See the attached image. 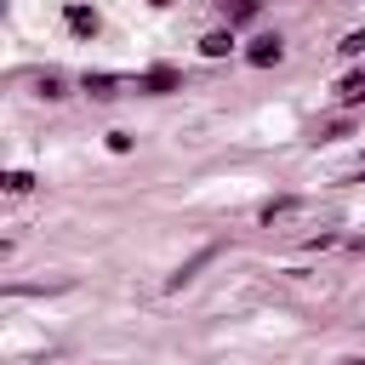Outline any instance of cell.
<instances>
[{"instance_id":"obj_10","label":"cell","mask_w":365,"mask_h":365,"mask_svg":"<svg viewBox=\"0 0 365 365\" xmlns=\"http://www.w3.org/2000/svg\"><path fill=\"white\" fill-rule=\"evenodd\" d=\"M29 188H34L29 171H6V194H29Z\"/></svg>"},{"instance_id":"obj_5","label":"cell","mask_w":365,"mask_h":365,"mask_svg":"<svg viewBox=\"0 0 365 365\" xmlns=\"http://www.w3.org/2000/svg\"><path fill=\"white\" fill-rule=\"evenodd\" d=\"M137 86H143V91H171V86H177V74H171V68H148Z\"/></svg>"},{"instance_id":"obj_9","label":"cell","mask_w":365,"mask_h":365,"mask_svg":"<svg viewBox=\"0 0 365 365\" xmlns=\"http://www.w3.org/2000/svg\"><path fill=\"white\" fill-rule=\"evenodd\" d=\"M34 86H40V97H63V74H57V68H46Z\"/></svg>"},{"instance_id":"obj_7","label":"cell","mask_w":365,"mask_h":365,"mask_svg":"<svg viewBox=\"0 0 365 365\" xmlns=\"http://www.w3.org/2000/svg\"><path fill=\"white\" fill-rule=\"evenodd\" d=\"M114 86H120L114 74H86V91H91V97H114Z\"/></svg>"},{"instance_id":"obj_14","label":"cell","mask_w":365,"mask_h":365,"mask_svg":"<svg viewBox=\"0 0 365 365\" xmlns=\"http://www.w3.org/2000/svg\"><path fill=\"white\" fill-rule=\"evenodd\" d=\"M154 6H165V0H154Z\"/></svg>"},{"instance_id":"obj_8","label":"cell","mask_w":365,"mask_h":365,"mask_svg":"<svg viewBox=\"0 0 365 365\" xmlns=\"http://www.w3.org/2000/svg\"><path fill=\"white\" fill-rule=\"evenodd\" d=\"M262 0H228V23H251Z\"/></svg>"},{"instance_id":"obj_2","label":"cell","mask_w":365,"mask_h":365,"mask_svg":"<svg viewBox=\"0 0 365 365\" xmlns=\"http://www.w3.org/2000/svg\"><path fill=\"white\" fill-rule=\"evenodd\" d=\"M302 211V200H274V205H262V222L274 228V222H285V217H297Z\"/></svg>"},{"instance_id":"obj_4","label":"cell","mask_w":365,"mask_h":365,"mask_svg":"<svg viewBox=\"0 0 365 365\" xmlns=\"http://www.w3.org/2000/svg\"><path fill=\"white\" fill-rule=\"evenodd\" d=\"M228 46H234V34H228V29H217V34H205V40H200V51H205V57H228Z\"/></svg>"},{"instance_id":"obj_12","label":"cell","mask_w":365,"mask_h":365,"mask_svg":"<svg viewBox=\"0 0 365 365\" xmlns=\"http://www.w3.org/2000/svg\"><path fill=\"white\" fill-rule=\"evenodd\" d=\"M348 182H365V160H359V165H354V171H348Z\"/></svg>"},{"instance_id":"obj_13","label":"cell","mask_w":365,"mask_h":365,"mask_svg":"<svg viewBox=\"0 0 365 365\" xmlns=\"http://www.w3.org/2000/svg\"><path fill=\"white\" fill-rule=\"evenodd\" d=\"M342 365H365V359H342Z\"/></svg>"},{"instance_id":"obj_3","label":"cell","mask_w":365,"mask_h":365,"mask_svg":"<svg viewBox=\"0 0 365 365\" xmlns=\"http://www.w3.org/2000/svg\"><path fill=\"white\" fill-rule=\"evenodd\" d=\"M68 29H74V34H97V11H86V6H68Z\"/></svg>"},{"instance_id":"obj_1","label":"cell","mask_w":365,"mask_h":365,"mask_svg":"<svg viewBox=\"0 0 365 365\" xmlns=\"http://www.w3.org/2000/svg\"><path fill=\"white\" fill-rule=\"evenodd\" d=\"M245 57H251L257 68H268V63H279V57H285V46H279V34H262V40H257Z\"/></svg>"},{"instance_id":"obj_11","label":"cell","mask_w":365,"mask_h":365,"mask_svg":"<svg viewBox=\"0 0 365 365\" xmlns=\"http://www.w3.org/2000/svg\"><path fill=\"white\" fill-rule=\"evenodd\" d=\"M336 51H342V57H359V51H365V29H359V34H348Z\"/></svg>"},{"instance_id":"obj_6","label":"cell","mask_w":365,"mask_h":365,"mask_svg":"<svg viewBox=\"0 0 365 365\" xmlns=\"http://www.w3.org/2000/svg\"><path fill=\"white\" fill-rule=\"evenodd\" d=\"M336 97H342V103H365V74H348V80L336 86Z\"/></svg>"}]
</instances>
